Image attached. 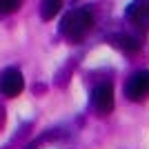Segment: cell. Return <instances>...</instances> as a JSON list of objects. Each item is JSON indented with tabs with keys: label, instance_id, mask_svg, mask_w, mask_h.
Here are the masks:
<instances>
[{
	"label": "cell",
	"instance_id": "obj_1",
	"mask_svg": "<svg viewBox=\"0 0 149 149\" xmlns=\"http://www.w3.org/2000/svg\"><path fill=\"white\" fill-rule=\"evenodd\" d=\"M93 27V16L87 7H78L74 11H69L60 22V33L67 38L69 42H80L85 40Z\"/></svg>",
	"mask_w": 149,
	"mask_h": 149
},
{
	"label": "cell",
	"instance_id": "obj_5",
	"mask_svg": "<svg viewBox=\"0 0 149 149\" xmlns=\"http://www.w3.org/2000/svg\"><path fill=\"white\" fill-rule=\"evenodd\" d=\"M127 18L136 29L149 31V0H134L129 7H127Z\"/></svg>",
	"mask_w": 149,
	"mask_h": 149
},
{
	"label": "cell",
	"instance_id": "obj_4",
	"mask_svg": "<svg viewBox=\"0 0 149 149\" xmlns=\"http://www.w3.org/2000/svg\"><path fill=\"white\" fill-rule=\"evenodd\" d=\"M91 105L98 113H109L113 109V87L109 82H100L91 91Z\"/></svg>",
	"mask_w": 149,
	"mask_h": 149
},
{
	"label": "cell",
	"instance_id": "obj_7",
	"mask_svg": "<svg viewBox=\"0 0 149 149\" xmlns=\"http://www.w3.org/2000/svg\"><path fill=\"white\" fill-rule=\"evenodd\" d=\"M62 9V0H42L40 2V18L42 20H54Z\"/></svg>",
	"mask_w": 149,
	"mask_h": 149
},
{
	"label": "cell",
	"instance_id": "obj_6",
	"mask_svg": "<svg viewBox=\"0 0 149 149\" xmlns=\"http://www.w3.org/2000/svg\"><path fill=\"white\" fill-rule=\"evenodd\" d=\"M111 40H113V45H116L118 49L127 51V54H136V51L143 49V42H140V38L127 36V33H118V36H113Z\"/></svg>",
	"mask_w": 149,
	"mask_h": 149
},
{
	"label": "cell",
	"instance_id": "obj_2",
	"mask_svg": "<svg viewBox=\"0 0 149 149\" xmlns=\"http://www.w3.org/2000/svg\"><path fill=\"white\" fill-rule=\"evenodd\" d=\"M125 96H127L131 102H143L149 96V71L147 69L131 74V78L127 80V85H125Z\"/></svg>",
	"mask_w": 149,
	"mask_h": 149
},
{
	"label": "cell",
	"instance_id": "obj_8",
	"mask_svg": "<svg viewBox=\"0 0 149 149\" xmlns=\"http://www.w3.org/2000/svg\"><path fill=\"white\" fill-rule=\"evenodd\" d=\"M22 0H0V16H9V13L18 11Z\"/></svg>",
	"mask_w": 149,
	"mask_h": 149
},
{
	"label": "cell",
	"instance_id": "obj_10",
	"mask_svg": "<svg viewBox=\"0 0 149 149\" xmlns=\"http://www.w3.org/2000/svg\"><path fill=\"white\" fill-rule=\"evenodd\" d=\"M25 149H38V143H29V145H27Z\"/></svg>",
	"mask_w": 149,
	"mask_h": 149
},
{
	"label": "cell",
	"instance_id": "obj_9",
	"mask_svg": "<svg viewBox=\"0 0 149 149\" xmlns=\"http://www.w3.org/2000/svg\"><path fill=\"white\" fill-rule=\"evenodd\" d=\"M2 125H5V107L0 105V129H2Z\"/></svg>",
	"mask_w": 149,
	"mask_h": 149
},
{
	"label": "cell",
	"instance_id": "obj_3",
	"mask_svg": "<svg viewBox=\"0 0 149 149\" xmlns=\"http://www.w3.org/2000/svg\"><path fill=\"white\" fill-rule=\"evenodd\" d=\"M22 89H25V80H22V74H20L18 69L9 67L0 74V93H2V96L16 98Z\"/></svg>",
	"mask_w": 149,
	"mask_h": 149
}]
</instances>
